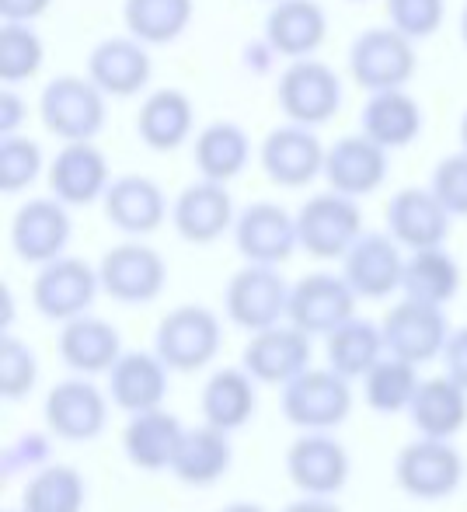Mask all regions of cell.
Listing matches in <instances>:
<instances>
[{
  "label": "cell",
  "mask_w": 467,
  "mask_h": 512,
  "mask_svg": "<svg viewBox=\"0 0 467 512\" xmlns=\"http://www.w3.org/2000/svg\"><path fill=\"white\" fill-rule=\"evenodd\" d=\"M105 91L91 77L60 74L42 88L39 115L42 126L63 143L95 140L105 129Z\"/></svg>",
  "instance_id": "5b68a950"
},
{
  "label": "cell",
  "mask_w": 467,
  "mask_h": 512,
  "mask_svg": "<svg viewBox=\"0 0 467 512\" xmlns=\"http://www.w3.org/2000/svg\"><path fill=\"white\" fill-rule=\"evenodd\" d=\"M109 391L88 377H70L53 384L42 405V418H46L49 436L67 439V443H91L105 432L109 425Z\"/></svg>",
  "instance_id": "30bf717a"
},
{
  "label": "cell",
  "mask_w": 467,
  "mask_h": 512,
  "mask_svg": "<svg viewBox=\"0 0 467 512\" xmlns=\"http://www.w3.org/2000/svg\"><path fill=\"white\" fill-rule=\"evenodd\" d=\"M279 408H283V418L293 429L332 432L352 411V380L335 373L332 366H325V370L311 366L283 387Z\"/></svg>",
  "instance_id": "7a4b0ae2"
},
{
  "label": "cell",
  "mask_w": 467,
  "mask_h": 512,
  "mask_svg": "<svg viewBox=\"0 0 467 512\" xmlns=\"http://www.w3.org/2000/svg\"><path fill=\"white\" fill-rule=\"evenodd\" d=\"M192 14H196V0H126L122 4L126 32L147 46H168L182 39L185 28L192 25Z\"/></svg>",
  "instance_id": "f35d334b"
},
{
  "label": "cell",
  "mask_w": 467,
  "mask_h": 512,
  "mask_svg": "<svg viewBox=\"0 0 467 512\" xmlns=\"http://www.w3.org/2000/svg\"><path fill=\"white\" fill-rule=\"evenodd\" d=\"M231 460H234L231 432L203 422L185 429L175 453V464H171V474L189 488H206V485H217L231 471Z\"/></svg>",
  "instance_id": "f546056e"
},
{
  "label": "cell",
  "mask_w": 467,
  "mask_h": 512,
  "mask_svg": "<svg viewBox=\"0 0 467 512\" xmlns=\"http://www.w3.org/2000/svg\"><path fill=\"white\" fill-rule=\"evenodd\" d=\"M42 164H46V157H42V147L35 140L21 133L0 136V189L7 196L25 192L42 175Z\"/></svg>",
  "instance_id": "b9f144b4"
},
{
  "label": "cell",
  "mask_w": 467,
  "mask_h": 512,
  "mask_svg": "<svg viewBox=\"0 0 467 512\" xmlns=\"http://www.w3.org/2000/svg\"><path fill=\"white\" fill-rule=\"evenodd\" d=\"M35 384H39V359H35L32 345L4 331L0 338V394L4 401L28 398Z\"/></svg>",
  "instance_id": "7bdbcfd3"
},
{
  "label": "cell",
  "mask_w": 467,
  "mask_h": 512,
  "mask_svg": "<svg viewBox=\"0 0 467 512\" xmlns=\"http://www.w3.org/2000/svg\"><path fill=\"white\" fill-rule=\"evenodd\" d=\"M276 98L290 122H304V126L318 129L339 115L342 81L328 63L304 56V60H290V67L279 74Z\"/></svg>",
  "instance_id": "9c48e42d"
},
{
  "label": "cell",
  "mask_w": 467,
  "mask_h": 512,
  "mask_svg": "<svg viewBox=\"0 0 467 512\" xmlns=\"http://www.w3.org/2000/svg\"><path fill=\"white\" fill-rule=\"evenodd\" d=\"M356 290L346 276L332 272H307L304 279L290 286V307L286 321L297 324L307 335H332L339 324L356 317Z\"/></svg>",
  "instance_id": "4fadbf2b"
},
{
  "label": "cell",
  "mask_w": 467,
  "mask_h": 512,
  "mask_svg": "<svg viewBox=\"0 0 467 512\" xmlns=\"http://www.w3.org/2000/svg\"><path fill=\"white\" fill-rule=\"evenodd\" d=\"M286 307H290V286L279 276L276 265L244 262V269L234 272L224 290L227 317L248 335L272 328V324H283Z\"/></svg>",
  "instance_id": "ba28073f"
},
{
  "label": "cell",
  "mask_w": 467,
  "mask_h": 512,
  "mask_svg": "<svg viewBox=\"0 0 467 512\" xmlns=\"http://www.w3.org/2000/svg\"><path fill=\"white\" fill-rule=\"evenodd\" d=\"M325 154L328 147L318 140L314 126L304 122H286L265 136L258 161L272 185L279 189H304L318 175H325Z\"/></svg>",
  "instance_id": "7c38bea8"
},
{
  "label": "cell",
  "mask_w": 467,
  "mask_h": 512,
  "mask_svg": "<svg viewBox=\"0 0 467 512\" xmlns=\"http://www.w3.org/2000/svg\"><path fill=\"white\" fill-rule=\"evenodd\" d=\"M440 359H443V370H447V377L457 380V384L467 391V324H464V328L450 331Z\"/></svg>",
  "instance_id": "7dc6e473"
},
{
  "label": "cell",
  "mask_w": 467,
  "mask_h": 512,
  "mask_svg": "<svg viewBox=\"0 0 467 512\" xmlns=\"http://www.w3.org/2000/svg\"><path fill=\"white\" fill-rule=\"evenodd\" d=\"M105 220L126 237H147L171 216L164 189L147 175H119L112 178L102 199Z\"/></svg>",
  "instance_id": "d4e9b609"
},
{
  "label": "cell",
  "mask_w": 467,
  "mask_h": 512,
  "mask_svg": "<svg viewBox=\"0 0 467 512\" xmlns=\"http://www.w3.org/2000/svg\"><path fill=\"white\" fill-rule=\"evenodd\" d=\"M192 122H196V105L185 91L157 88L143 98L140 112H136V133L150 150L171 154L192 136Z\"/></svg>",
  "instance_id": "4dcf8cb0"
},
{
  "label": "cell",
  "mask_w": 467,
  "mask_h": 512,
  "mask_svg": "<svg viewBox=\"0 0 467 512\" xmlns=\"http://www.w3.org/2000/svg\"><path fill=\"white\" fill-rule=\"evenodd\" d=\"M269 4H276V0H269Z\"/></svg>",
  "instance_id": "9f6ffc18"
},
{
  "label": "cell",
  "mask_w": 467,
  "mask_h": 512,
  "mask_svg": "<svg viewBox=\"0 0 467 512\" xmlns=\"http://www.w3.org/2000/svg\"><path fill=\"white\" fill-rule=\"evenodd\" d=\"M53 0H0V18L4 21H35L49 11Z\"/></svg>",
  "instance_id": "681fc988"
},
{
  "label": "cell",
  "mask_w": 467,
  "mask_h": 512,
  "mask_svg": "<svg viewBox=\"0 0 467 512\" xmlns=\"http://www.w3.org/2000/svg\"><path fill=\"white\" fill-rule=\"evenodd\" d=\"M56 349L60 359L81 377H102L116 366V359L122 356V338L116 331V324H109L105 317L95 314H81L74 321H67L60 328L56 338Z\"/></svg>",
  "instance_id": "f1b7e54d"
},
{
  "label": "cell",
  "mask_w": 467,
  "mask_h": 512,
  "mask_svg": "<svg viewBox=\"0 0 467 512\" xmlns=\"http://www.w3.org/2000/svg\"><path fill=\"white\" fill-rule=\"evenodd\" d=\"M42 60H46V46H42L32 21H4L0 25V77L7 88L32 81L42 70Z\"/></svg>",
  "instance_id": "60d3db41"
},
{
  "label": "cell",
  "mask_w": 467,
  "mask_h": 512,
  "mask_svg": "<svg viewBox=\"0 0 467 512\" xmlns=\"http://www.w3.org/2000/svg\"><path fill=\"white\" fill-rule=\"evenodd\" d=\"M461 39H464V46H467V4H464V14H461Z\"/></svg>",
  "instance_id": "f5cc1de1"
},
{
  "label": "cell",
  "mask_w": 467,
  "mask_h": 512,
  "mask_svg": "<svg viewBox=\"0 0 467 512\" xmlns=\"http://www.w3.org/2000/svg\"><path fill=\"white\" fill-rule=\"evenodd\" d=\"M28 119V102L21 95H14L11 88L0 95V136L7 133H18Z\"/></svg>",
  "instance_id": "c3c4849f"
},
{
  "label": "cell",
  "mask_w": 467,
  "mask_h": 512,
  "mask_svg": "<svg viewBox=\"0 0 467 512\" xmlns=\"http://www.w3.org/2000/svg\"><path fill=\"white\" fill-rule=\"evenodd\" d=\"M4 512H14V509H4ZM18 512H21V509H18Z\"/></svg>",
  "instance_id": "11a10c76"
},
{
  "label": "cell",
  "mask_w": 467,
  "mask_h": 512,
  "mask_svg": "<svg viewBox=\"0 0 467 512\" xmlns=\"http://www.w3.org/2000/svg\"><path fill=\"white\" fill-rule=\"evenodd\" d=\"M464 457L450 439L419 436L401 446L394 460V481L408 499L443 502L464 485Z\"/></svg>",
  "instance_id": "277c9868"
},
{
  "label": "cell",
  "mask_w": 467,
  "mask_h": 512,
  "mask_svg": "<svg viewBox=\"0 0 467 512\" xmlns=\"http://www.w3.org/2000/svg\"><path fill=\"white\" fill-rule=\"evenodd\" d=\"M109 398L112 405L126 415H136V411H150L161 408L164 398H168V377L171 366L157 356L154 349L150 352H122L109 373Z\"/></svg>",
  "instance_id": "484cf974"
},
{
  "label": "cell",
  "mask_w": 467,
  "mask_h": 512,
  "mask_svg": "<svg viewBox=\"0 0 467 512\" xmlns=\"http://www.w3.org/2000/svg\"><path fill=\"white\" fill-rule=\"evenodd\" d=\"M429 189H433L436 199L450 209V216H467V150L443 157V161L436 164Z\"/></svg>",
  "instance_id": "f6af8a7d"
},
{
  "label": "cell",
  "mask_w": 467,
  "mask_h": 512,
  "mask_svg": "<svg viewBox=\"0 0 467 512\" xmlns=\"http://www.w3.org/2000/svg\"><path fill=\"white\" fill-rule=\"evenodd\" d=\"M461 290V265L454 255L440 248H422L405 258V276H401V293L408 300H422V304L447 307Z\"/></svg>",
  "instance_id": "8d00e7d4"
},
{
  "label": "cell",
  "mask_w": 467,
  "mask_h": 512,
  "mask_svg": "<svg viewBox=\"0 0 467 512\" xmlns=\"http://www.w3.org/2000/svg\"><path fill=\"white\" fill-rule=\"evenodd\" d=\"M234 220L237 213L227 182H213V178H199V182L185 185L171 206V223H175L178 237L189 244L220 241L227 230H234Z\"/></svg>",
  "instance_id": "44dd1931"
},
{
  "label": "cell",
  "mask_w": 467,
  "mask_h": 512,
  "mask_svg": "<svg viewBox=\"0 0 467 512\" xmlns=\"http://www.w3.org/2000/svg\"><path fill=\"white\" fill-rule=\"evenodd\" d=\"M255 384L244 366H224L203 384L199 394V408H203V422L217 425L224 432H237L251 422L255 415Z\"/></svg>",
  "instance_id": "836d02e7"
},
{
  "label": "cell",
  "mask_w": 467,
  "mask_h": 512,
  "mask_svg": "<svg viewBox=\"0 0 467 512\" xmlns=\"http://www.w3.org/2000/svg\"><path fill=\"white\" fill-rule=\"evenodd\" d=\"M98 276H102V293H109L116 304H150L164 293L168 286V262L161 251H154L143 241H122L109 248L98 262Z\"/></svg>",
  "instance_id": "8fae6325"
},
{
  "label": "cell",
  "mask_w": 467,
  "mask_h": 512,
  "mask_svg": "<svg viewBox=\"0 0 467 512\" xmlns=\"http://www.w3.org/2000/svg\"><path fill=\"white\" fill-rule=\"evenodd\" d=\"M112 185L109 157L95 147V140L63 143L49 164V192L67 206H91L105 199Z\"/></svg>",
  "instance_id": "ffe728a7"
},
{
  "label": "cell",
  "mask_w": 467,
  "mask_h": 512,
  "mask_svg": "<svg viewBox=\"0 0 467 512\" xmlns=\"http://www.w3.org/2000/svg\"><path fill=\"white\" fill-rule=\"evenodd\" d=\"M182 436L185 425L178 422V415L164 411V405L136 411V415H129L126 429H122V453H126V460L136 471H171Z\"/></svg>",
  "instance_id": "83f0119b"
},
{
  "label": "cell",
  "mask_w": 467,
  "mask_h": 512,
  "mask_svg": "<svg viewBox=\"0 0 467 512\" xmlns=\"http://www.w3.org/2000/svg\"><path fill=\"white\" fill-rule=\"evenodd\" d=\"M359 133H366L384 150H401L422 133V105L405 88L377 91L366 98L359 115Z\"/></svg>",
  "instance_id": "d6a6232c"
},
{
  "label": "cell",
  "mask_w": 467,
  "mask_h": 512,
  "mask_svg": "<svg viewBox=\"0 0 467 512\" xmlns=\"http://www.w3.org/2000/svg\"><path fill=\"white\" fill-rule=\"evenodd\" d=\"M363 234V209L352 196L328 189L321 196H311L297 209V237L300 248L318 262L346 258V251Z\"/></svg>",
  "instance_id": "8992f818"
},
{
  "label": "cell",
  "mask_w": 467,
  "mask_h": 512,
  "mask_svg": "<svg viewBox=\"0 0 467 512\" xmlns=\"http://www.w3.org/2000/svg\"><path fill=\"white\" fill-rule=\"evenodd\" d=\"M380 328H384L387 356L408 359L415 366L443 356V345H447L450 331H454L447 314H443V307L422 304V300H408V297L387 310Z\"/></svg>",
  "instance_id": "5bb4252c"
},
{
  "label": "cell",
  "mask_w": 467,
  "mask_h": 512,
  "mask_svg": "<svg viewBox=\"0 0 467 512\" xmlns=\"http://www.w3.org/2000/svg\"><path fill=\"white\" fill-rule=\"evenodd\" d=\"M241 366L258 384L286 387L293 377L311 370V335L290 321L255 331L241 352Z\"/></svg>",
  "instance_id": "2e32d148"
},
{
  "label": "cell",
  "mask_w": 467,
  "mask_h": 512,
  "mask_svg": "<svg viewBox=\"0 0 467 512\" xmlns=\"http://www.w3.org/2000/svg\"><path fill=\"white\" fill-rule=\"evenodd\" d=\"M419 384V366L398 356H384L363 377V398L377 415H398V411H408Z\"/></svg>",
  "instance_id": "ab89813d"
},
{
  "label": "cell",
  "mask_w": 467,
  "mask_h": 512,
  "mask_svg": "<svg viewBox=\"0 0 467 512\" xmlns=\"http://www.w3.org/2000/svg\"><path fill=\"white\" fill-rule=\"evenodd\" d=\"M419 70L415 60V39L398 32L394 25L387 28H366L352 39L349 46V77L366 91H394L408 88V81Z\"/></svg>",
  "instance_id": "3957f363"
},
{
  "label": "cell",
  "mask_w": 467,
  "mask_h": 512,
  "mask_svg": "<svg viewBox=\"0 0 467 512\" xmlns=\"http://www.w3.org/2000/svg\"><path fill=\"white\" fill-rule=\"evenodd\" d=\"M102 293V276L84 258L60 255L53 262L39 265L32 283V304L46 321L67 324L74 317L88 314L95 297Z\"/></svg>",
  "instance_id": "52a82bcc"
},
{
  "label": "cell",
  "mask_w": 467,
  "mask_h": 512,
  "mask_svg": "<svg viewBox=\"0 0 467 512\" xmlns=\"http://www.w3.org/2000/svg\"><path fill=\"white\" fill-rule=\"evenodd\" d=\"M154 63H150L147 42L136 35H109L88 56V77L109 98H133L150 84Z\"/></svg>",
  "instance_id": "cb8c5ba5"
},
{
  "label": "cell",
  "mask_w": 467,
  "mask_h": 512,
  "mask_svg": "<svg viewBox=\"0 0 467 512\" xmlns=\"http://www.w3.org/2000/svg\"><path fill=\"white\" fill-rule=\"evenodd\" d=\"M342 276L356 290L359 300H384L401 290L405 276V255L401 244L387 230H363L342 258Z\"/></svg>",
  "instance_id": "e0dca14e"
},
{
  "label": "cell",
  "mask_w": 467,
  "mask_h": 512,
  "mask_svg": "<svg viewBox=\"0 0 467 512\" xmlns=\"http://www.w3.org/2000/svg\"><path fill=\"white\" fill-rule=\"evenodd\" d=\"M447 18V0H387V21L408 39H429Z\"/></svg>",
  "instance_id": "ee69618b"
},
{
  "label": "cell",
  "mask_w": 467,
  "mask_h": 512,
  "mask_svg": "<svg viewBox=\"0 0 467 512\" xmlns=\"http://www.w3.org/2000/svg\"><path fill=\"white\" fill-rule=\"evenodd\" d=\"M384 356V328L377 321H370V317H349L332 335H325L328 366L349 380H363Z\"/></svg>",
  "instance_id": "e575fe53"
},
{
  "label": "cell",
  "mask_w": 467,
  "mask_h": 512,
  "mask_svg": "<svg viewBox=\"0 0 467 512\" xmlns=\"http://www.w3.org/2000/svg\"><path fill=\"white\" fill-rule=\"evenodd\" d=\"M405 415L419 436L454 439L467 422V391L457 380H450L447 373L422 380Z\"/></svg>",
  "instance_id": "1f68e13d"
},
{
  "label": "cell",
  "mask_w": 467,
  "mask_h": 512,
  "mask_svg": "<svg viewBox=\"0 0 467 512\" xmlns=\"http://www.w3.org/2000/svg\"><path fill=\"white\" fill-rule=\"evenodd\" d=\"M349 450L332 432H304L286 450V478L300 495H335L349 485Z\"/></svg>",
  "instance_id": "9a60e30c"
},
{
  "label": "cell",
  "mask_w": 467,
  "mask_h": 512,
  "mask_svg": "<svg viewBox=\"0 0 467 512\" xmlns=\"http://www.w3.org/2000/svg\"><path fill=\"white\" fill-rule=\"evenodd\" d=\"M220 512H265L258 502H231L227 509H220Z\"/></svg>",
  "instance_id": "816d5d0a"
},
{
  "label": "cell",
  "mask_w": 467,
  "mask_h": 512,
  "mask_svg": "<svg viewBox=\"0 0 467 512\" xmlns=\"http://www.w3.org/2000/svg\"><path fill=\"white\" fill-rule=\"evenodd\" d=\"M352 4H359V0H352Z\"/></svg>",
  "instance_id": "6f0895ef"
},
{
  "label": "cell",
  "mask_w": 467,
  "mask_h": 512,
  "mask_svg": "<svg viewBox=\"0 0 467 512\" xmlns=\"http://www.w3.org/2000/svg\"><path fill=\"white\" fill-rule=\"evenodd\" d=\"M53 464V446H49L46 432H21L14 443L4 450V474L14 478L18 471H39V467Z\"/></svg>",
  "instance_id": "bcb514c9"
},
{
  "label": "cell",
  "mask_w": 467,
  "mask_h": 512,
  "mask_svg": "<svg viewBox=\"0 0 467 512\" xmlns=\"http://www.w3.org/2000/svg\"><path fill=\"white\" fill-rule=\"evenodd\" d=\"M450 209L436 199L433 189H401L387 203V234L408 251L440 248L450 234Z\"/></svg>",
  "instance_id": "603a6c76"
},
{
  "label": "cell",
  "mask_w": 467,
  "mask_h": 512,
  "mask_svg": "<svg viewBox=\"0 0 467 512\" xmlns=\"http://www.w3.org/2000/svg\"><path fill=\"white\" fill-rule=\"evenodd\" d=\"M192 157L203 178L213 182H231L241 175L251 161V136L244 126L231 119H217L210 126L199 129L196 143H192Z\"/></svg>",
  "instance_id": "d590c367"
},
{
  "label": "cell",
  "mask_w": 467,
  "mask_h": 512,
  "mask_svg": "<svg viewBox=\"0 0 467 512\" xmlns=\"http://www.w3.org/2000/svg\"><path fill=\"white\" fill-rule=\"evenodd\" d=\"M283 512H342L332 502V495H300L297 502H290Z\"/></svg>",
  "instance_id": "f907efd6"
},
{
  "label": "cell",
  "mask_w": 467,
  "mask_h": 512,
  "mask_svg": "<svg viewBox=\"0 0 467 512\" xmlns=\"http://www.w3.org/2000/svg\"><path fill=\"white\" fill-rule=\"evenodd\" d=\"M461 143H464V150H467V112H464V119H461Z\"/></svg>",
  "instance_id": "db71d44e"
},
{
  "label": "cell",
  "mask_w": 467,
  "mask_h": 512,
  "mask_svg": "<svg viewBox=\"0 0 467 512\" xmlns=\"http://www.w3.org/2000/svg\"><path fill=\"white\" fill-rule=\"evenodd\" d=\"M88 481L70 464H46L32 471L21 492V512H84Z\"/></svg>",
  "instance_id": "74e56055"
},
{
  "label": "cell",
  "mask_w": 467,
  "mask_h": 512,
  "mask_svg": "<svg viewBox=\"0 0 467 512\" xmlns=\"http://www.w3.org/2000/svg\"><path fill=\"white\" fill-rule=\"evenodd\" d=\"M224 349V324L203 304H182L161 317L154 331V352L171 373H196Z\"/></svg>",
  "instance_id": "6da1fadb"
},
{
  "label": "cell",
  "mask_w": 467,
  "mask_h": 512,
  "mask_svg": "<svg viewBox=\"0 0 467 512\" xmlns=\"http://www.w3.org/2000/svg\"><path fill=\"white\" fill-rule=\"evenodd\" d=\"M234 244L244 262L283 265L300 248L297 216L276 203H251L234 220Z\"/></svg>",
  "instance_id": "ac0fdd59"
},
{
  "label": "cell",
  "mask_w": 467,
  "mask_h": 512,
  "mask_svg": "<svg viewBox=\"0 0 467 512\" xmlns=\"http://www.w3.org/2000/svg\"><path fill=\"white\" fill-rule=\"evenodd\" d=\"M67 203H60L56 196L49 199H28L18 206V213L11 216V248L21 262L28 265H46L53 258H60L70 244V213Z\"/></svg>",
  "instance_id": "d6986e66"
},
{
  "label": "cell",
  "mask_w": 467,
  "mask_h": 512,
  "mask_svg": "<svg viewBox=\"0 0 467 512\" xmlns=\"http://www.w3.org/2000/svg\"><path fill=\"white\" fill-rule=\"evenodd\" d=\"M328 14L318 0H276L265 14V46L286 60H304L321 49Z\"/></svg>",
  "instance_id": "4316f807"
},
{
  "label": "cell",
  "mask_w": 467,
  "mask_h": 512,
  "mask_svg": "<svg viewBox=\"0 0 467 512\" xmlns=\"http://www.w3.org/2000/svg\"><path fill=\"white\" fill-rule=\"evenodd\" d=\"M387 154H391V150H384L380 143H373L366 133L335 140L325 154L328 189L342 192V196H352V199L373 196V192L384 185L387 168H391Z\"/></svg>",
  "instance_id": "7402d4cb"
}]
</instances>
